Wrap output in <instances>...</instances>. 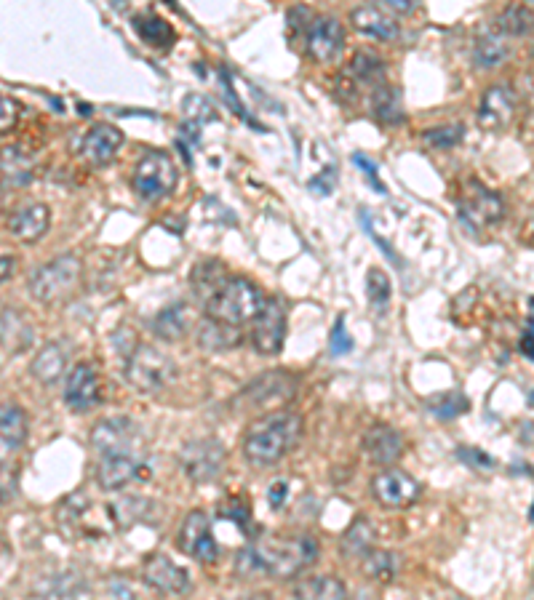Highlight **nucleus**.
<instances>
[{
    "mask_svg": "<svg viewBox=\"0 0 534 600\" xmlns=\"http://www.w3.org/2000/svg\"><path fill=\"white\" fill-rule=\"evenodd\" d=\"M318 558V542L308 534H267L251 539L235 555L238 576H273V579H292L310 568Z\"/></svg>",
    "mask_w": 534,
    "mask_h": 600,
    "instance_id": "nucleus-1",
    "label": "nucleus"
},
{
    "mask_svg": "<svg viewBox=\"0 0 534 600\" xmlns=\"http://www.w3.org/2000/svg\"><path fill=\"white\" fill-rule=\"evenodd\" d=\"M302 438V416L294 411L267 414L254 422L243 435V456L251 464L267 467L281 462Z\"/></svg>",
    "mask_w": 534,
    "mask_h": 600,
    "instance_id": "nucleus-2",
    "label": "nucleus"
},
{
    "mask_svg": "<svg viewBox=\"0 0 534 600\" xmlns=\"http://www.w3.org/2000/svg\"><path fill=\"white\" fill-rule=\"evenodd\" d=\"M259 307H262V296L257 286L246 278H225L203 302L206 318L235 328L243 326L246 320H254Z\"/></svg>",
    "mask_w": 534,
    "mask_h": 600,
    "instance_id": "nucleus-3",
    "label": "nucleus"
},
{
    "mask_svg": "<svg viewBox=\"0 0 534 600\" xmlns=\"http://www.w3.org/2000/svg\"><path fill=\"white\" fill-rule=\"evenodd\" d=\"M126 379L142 395H155L177 379V363L153 344H137L126 358Z\"/></svg>",
    "mask_w": 534,
    "mask_h": 600,
    "instance_id": "nucleus-4",
    "label": "nucleus"
},
{
    "mask_svg": "<svg viewBox=\"0 0 534 600\" xmlns=\"http://www.w3.org/2000/svg\"><path fill=\"white\" fill-rule=\"evenodd\" d=\"M83 262L75 254H62L51 259L30 275V294L43 304L65 302L81 286Z\"/></svg>",
    "mask_w": 534,
    "mask_h": 600,
    "instance_id": "nucleus-5",
    "label": "nucleus"
},
{
    "mask_svg": "<svg viewBox=\"0 0 534 600\" xmlns=\"http://www.w3.org/2000/svg\"><path fill=\"white\" fill-rule=\"evenodd\" d=\"M179 182V168L171 160L169 152H145L134 166L131 187L142 200H163L169 198Z\"/></svg>",
    "mask_w": 534,
    "mask_h": 600,
    "instance_id": "nucleus-6",
    "label": "nucleus"
},
{
    "mask_svg": "<svg viewBox=\"0 0 534 600\" xmlns=\"http://www.w3.org/2000/svg\"><path fill=\"white\" fill-rule=\"evenodd\" d=\"M145 435L129 416H105L91 430V448L102 456H134L142 454Z\"/></svg>",
    "mask_w": 534,
    "mask_h": 600,
    "instance_id": "nucleus-7",
    "label": "nucleus"
},
{
    "mask_svg": "<svg viewBox=\"0 0 534 600\" xmlns=\"http://www.w3.org/2000/svg\"><path fill=\"white\" fill-rule=\"evenodd\" d=\"M227 451L217 438H195L182 446L179 464L193 483H211L225 470Z\"/></svg>",
    "mask_w": 534,
    "mask_h": 600,
    "instance_id": "nucleus-8",
    "label": "nucleus"
},
{
    "mask_svg": "<svg viewBox=\"0 0 534 600\" xmlns=\"http://www.w3.org/2000/svg\"><path fill=\"white\" fill-rule=\"evenodd\" d=\"M177 547L185 552L187 558L198 560V563H217L219 547L211 531L209 512L193 510L182 520L177 534Z\"/></svg>",
    "mask_w": 534,
    "mask_h": 600,
    "instance_id": "nucleus-9",
    "label": "nucleus"
},
{
    "mask_svg": "<svg viewBox=\"0 0 534 600\" xmlns=\"http://www.w3.org/2000/svg\"><path fill=\"white\" fill-rule=\"evenodd\" d=\"M286 339V307L281 299H262V307L254 315L251 342L259 355H278Z\"/></svg>",
    "mask_w": 534,
    "mask_h": 600,
    "instance_id": "nucleus-10",
    "label": "nucleus"
},
{
    "mask_svg": "<svg viewBox=\"0 0 534 600\" xmlns=\"http://www.w3.org/2000/svg\"><path fill=\"white\" fill-rule=\"evenodd\" d=\"M372 494L374 499L385 507H393V510H401V507H412L422 494V486L417 480L404 470H382L374 475L372 480Z\"/></svg>",
    "mask_w": 534,
    "mask_h": 600,
    "instance_id": "nucleus-11",
    "label": "nucleus"
},
{
    "mask_svg": "<svg viewBox=\"0 0 534 600\" xmlns=\"http://www.w3.org/2000/svg\"><path fill=\"white\" fill-rule=\"evenodd\" d=\"M142 582L147 587H153L155 592H163V595H187L193 590V579L187 574V568L177 566L169 555L163 552H155L145 560L142 566Z\"/></svg>",
    "mask_w": 534,
    "mask_h": 600,
    "instance_id": "nucleus-12",
    "label": "nucleus"
},
{
    "mask_svg": "<svg viewBox=\"0 0 534 600\" xmlns=\"http://www.w3.org/2000/svg\"><path fill=\"white\" fill-rule=\"evenodd\" d=\"M150 478V464L145 454L134 456H102L97 467L99 486L105 491H121V488Z\"/></svg>",
    "mask_w": 534,
    "mask_h": 600,
    "instance_id": "nucleus-13",
    "label": "nucleus"
},
{
    "mask_svg": "<svg viewBox=\"0 0 534 600\" xmlns=\"http://www.w3.org/2000/svg\"><path fill=\"white\" fill-rule=\"evenodd\" d=\"M516 115V94L508 83H494L484 91L478 104V126L484 131H502Z\"/></svg>",
    "mask_w": 534,
    "mask_h": 600,
    "instance_id": "nucleus-14",
    "label": "nucleus"
},
{
    "mask_svg": "<svg viewBox=\"0 0 534 600\" xmlns=\"http://www.w3.org/2000/svg\"><path fill=\"white\" fill-rule=\"evenodd\" d=\"M99 395H102V379H99V371L91 363H75L73 371L67 374L65 382V403L70 406V411H89L99 403Z\"/></svg>",
    "mask_w": 534,
    "mask_h": 600,
    "instance_id": "nucleus-15",
    "label": "nucleus"
},
{
    "mask_svg": "<svg viewBox=\"0 0 534 600\" xmlns=\"http://www.w3.org/2000/svg\"><path fill=\"white\" fill-rule=\"evenodd\" d=\"M460 211L465 222L486 227V224L500 222L505 216V203H502L500 192L489 190V187L478 182H468V190L462 192Z\"/></svg>",
    "mask_w": 534,
    "mask_h": 600,
    "instance_id": "nucleus-16",
    "label": "nucleus"
},
{
    "mask_svg": "<svg viewBox=\"0 0 534 600\" xmlns=\"http://www.w3.org/2000/svg\"><path fill=\"white\" fill-rule=\"evenodd\" d=\"M345 46V30H342L340 19L329 14L316 16L308 27V54L321 64L334 62L342 54Z\"/></svg>",
    "mask_w": 534,
    "mask_h": 600,
    "instance_id": "nucleus-17",
    "label": "nucleus"
},
{
    "mask_svg": "<svg viewBox=\"0 0 534 600\" xmlns=\"http://www.w3.org/2000/svg\"><path fill=\"white\" fill-rule=\"evenodd\" d=\"M404 435L388 424H374L364 435V454L374 464H396L404 456Z\"/></svg>",
    "mask_w": 534,
    "mask_h": 600,
    "instance_id": "nucleus-18",
    "label": "nucleus"
},
{
    "mask_svg": "<svg viewBox=\"0 0 534 600\" xmlns=\"http://www.w3.org/2000/svg\"><path fill=\"white\" fill-rule=\"evenodd\" d=\"M27 414L17 403H0V464H9L11 456L25 446Z\"/></svg>",
    "mask_w": 534,
    "mask_h": 600,
    "instance_id": "nucleus-19",
    "label": "nucleus"
},
{
    "mask_svg": "<svg viewBox=\"0 0 534 600\" xmlns=\"http://www.w3.org/2000/svg\"><path fill=\"white\" fill-rule=\"evenodd\" d=\"M123 144V134L110 123H97V126H91L83 136L81 144V155L89 160L91 166H107L110 160L118 155Z\"/></svg>",
    "mask_w": 534,
    "mask_h": 600,
    "instance_id": "nucleus-20",
    "label": "nucleus"
},
{
    "mask_svg": "<svg viewBox=\"0 0 534 600\" xmlns=\"http://www.w3.org/2000/svg\"><path fill=\"white\" fill-rule=\"evenodd\" d=\"M35 328L25 312L17 307L0 310V347L9 355H22L33 347Z\"/></svg>",
    "mask_w": 534,
    "mask_h": 600,
    "instance_id": "nucleus-21",
    "label": "nucleus"
},
{
    "mask_svg": "<svg viewBox=\"0 0 534 600\" xmlns=\"http://www.w3.org/2000/svg\"><path fill=\"white\" fill-rule=\"evenodd\" d=\"M294 384H297L294 376L278 374V371H273V374L259 376L257 382H251L249 390H246V395H249V400L257 408L281 406V403H286V400L294 398V392H297Z\"/></svg>",
    "mask_w": 534,
    "mask_h": 600,
    "instance_id": "nucleus-22",
    "label": "nucleus"
},
{
    "mask_svg": "<svg viewBox=\"0 0 534 600\" xmlns=\"http://www.w3.org/2000/svg\"><path fill=\"white\" fill-rule=\"evenodd\" d=\"M51 224V211L43 203H27V206L17 208L9 216V230L17 235L22 243H35L49 232Z\"/></svg>",
    "mask_w": 534,
    "mask_h": 600,
    "instance_id": "nucleus-23",
    "label": "nucleus"
},
{
    "mask_svg": "<svg viewBox=\"0 0 534 600\" xmlns=\"http://www.w3.org/2000/svg\"><path fill=\"white\" fill-rule=\"evenodd\" d=\"M350 22H353V27L358 32H364L369 38L390 40L398 35L396 16H390L382 6H358L350 14Z\"/></svg>",
    "mask_w": 534,
    "mask_h": 600,
    "instance_id": "nucleus-24",
    "label": "nucleus"
},
{
    "mask_svg": "<svg viewBox=\"0 0 534 600\" xmlns=\"http://www.w3.org/2000/svg\"><path fill=\"white\" fill-rule=\"evenodd\" d=\"M67 368V350L62 342H49L43 344L41 352L35 355L33 360V376L38 379L41 384H54L62 379V374H65Z\"/></svg>",
    "mask_w": 534,
    "mask_h": 600,
    "instance_id": "nucleus-25",
    "label": "nucleus"
},
{
    "mask_svg": "<svg viewBox=\"0 0 534 600\" xmlns=\"http://www.w3.org/2000/svg\"><path fill=\"white\" fill-rule=\"evenodd\" d=\"M294 600H348V587L337 576H310L294 587Z\"/></svg>",
    "mask_w": 534,
    "mask_h": 600,
    "instance_id": "nucleus-26",
    "label": "nucleus"
},
{
    "mask_svg": "<svg viewBox=\"0 0 534 600\" xmlns=\"http://www.w3.org/2000/svg\"><path fill=\"white\" fill-rule=\"evenodd\" d=\"M134 30L142 40H145L150 48H158V51H169L171 43H174V30H171V24L166 19H161L153 11H145V14H139L134 19Z\"/></svg>",
    "mask_w": 534,
    "mask_h": 600,
    "instance_id": "nucleus-27",
    "label": "nucleus"
},
{
    "mask_svg": "<svg viewBox=\"0 0 534 600\" xmlns=\"http://www.w3.org/2000/svg\"><path fill=\"white\" fill-rule=\"evenodd\" d=\"M187 323H190L187 307L182 302H177L163 307V310L155 315L153 331L161 336L163 342H177V339H182V336L187 334Z\"/></svg>",
    "mask_w": 534,
    "mask_h": 600,
    "instance_id": "nucleus-28",
    "label": "nucleus"
},
{
    "mask_svg": "<svg viewBox=\"0 0 534 600\" xmlns=\"http://www.w3.org/2000/svg\"><path fill=\"white\" fill-rule=\"evenodd\" d=\"M198 342H201V347L214 352L233 350L241 344V334L235 326H225V323L206 318V323H201V331H198Z\"/></svg>",
    "mask_w": 534,
    "mask_h": 600,
    "instance_id": "nucleus-29",
    "label": "nucleus"
},
{
    "mask_svg": "<svg viewBox=\"0 0 534 600\" xmlns=\"http://www.w3.org/2000/svg\"><path fill=\"white\" fill-rule=\"evenodd\" d=\"M361 558H364V574L369 576V579H377V582L396 579L398 568H401L398 555L390 550H366Z\"/></svg>",
    "mask_w": 534,
    "mask_h": 600,
    "instance_id": "nucleus-30",
    "label": "nucleus"
},
{
    "mask_svg": "<svg viewBox=\"0 0 534 600\" xmlns=\"http://www.w3.org/2000/svg\"><path fill=\"white\" fill-rule=\"evenodd\" d=\"M508 56L510 48L500 35H484V38L476 40V48H473V59H476L478 67H484V70L500 67Z\"/></svg>",
    "mask_w": 534,
    "mask_h": 600,
    "instance_id": "nucleus-31",
    "label": "nucleus"
},
{
    "mask_svg": "<svg viewBox=\"0 0 534 600\" xmlns=\"http://www.w3.org/2000/svg\"><path fill=\"white\" fill-rule=\"evenodd\" d=\"M372 107L374 115L382 120V123H401L404 120V112H401V96L393 86H377L372 96Z\"/></svg>",
    "mask_w": 534,
    "mask_h": 600,
    "instance_id": "nucleus-32",
    "label": "nucleus"
},
{
    "mask_svg": "<svg viewBox=\"0 0 534 600\" xmlns=\"http://www.w3.org/2000/svg\"><path fill=\"white\" fill-rule=\"evenodd\" d=\"M374 542V526L366 518H358L353 526L348 528V534L342 536V555L353 558V555H364L366 550H372Z\"/></svg>",
    "mask_w": 534,
    "mask_h": 600,
    "instance_id": "nucleus-33",
    "label": "nucleus"
},
{
    "mask_svg": "<svg viewBox=\"0 0 534 600\" xmlns=\"http://www.w3.org/2000/svg\"><path fill=\"white\" fill-rule=\"evenodd\" d=\"M350 75L361 83H374V86H382V78H385V67H382V59L374 54H358L353 56V62L348 64Z\"/></svg>",
    "mask_w": 534,
    "mask_h": 600,
    "instance_id": "nucleus-34",
    "label": "nucleus"
},
{
    "mask_svg": "<svg viewBox=\"0 0 534 600\" xmlns=\"http://www.w3.org/2000/svg\"><path fill=\"white\" fill-rule=\"evenodd\" d=\"M462 139H465V126H462V123L428 128V131L422 134V142L428 144V147H433V150H449V147H457Z\"/></svg>",
    "mask_w": 534,
    "mask_h": 600,
    "instance_id": "nucleus-35",
    "label": "nucleus"
},
{
    "mask_svg": "<svg viewBox=\"0 0 534 600\" xmlns=\"http://www.w3.org/2000/svg\"><path fill=\"white\" fill-rule=\"evenodd\" d=\"M366 294H369V302L377 310H385L390 302V294H393V286H390V278L380 267H372L369 275H366Z\"/></svg>",
    "mask_w": 534,
    "mask_h": 600,
    "instance_id": "nucleus-36",
    "label": "nucleus"
},
{
    "mask_svg": "<svg viewBox=\"0 0 534 600\" xmlns=\"http://www.w3.org/2000/svg\"><path fill=\"white\" fill-rule=\"evenodd\" d=\"M468 408L470 403L462 392H446V395L430 400V414L438 416V419H454V416L465 414Z\"/></svg>",
    "mask_w": 534,
    "mask_h": 600,
    "instance_id": "nucleus-37",
    "label": "nucleus"
},
{
    "mask_svg": "<svg viewBox=\"0 0 534 600\" xmlns=\"http://www.w3.org/2000/svg\"><path fill=\"white\" fill-rule=\"evenodd\" d=\"M497 27H500L505 35H526L529 27H532V11L526 6L505 8L500 19H497Z\"/></svg>",
    "mask_w": 534,
    "mask_h": 600,
    "instance_id": "nucleus-38",
    "label": "nucleus"
},
{
    "mask_svg": "<svg viewBox=\"0 0 534 600\" xmlns=\"http://www.w3.org/2000/svg\"><path fill=\"white\" fill-rule=\"evenodd\" d=\"M353 350V336L348 334V328H345V318H337L332 328V336H329V352L332 355H345V352Z\"/></svg>",
    "mask_w": 534,
    "mask_h": 600,
    "instance_id": "nucleus-39",
    "label": "nucleus"
},
{
    "mask_svg": "<svg viewBox=\"0 0 534 600\" xmlns=\"http://www.w3.org/2000/svg\"><path fill=\"white\" fill-rule=\"evenodd\" d=\"M19 107L11 96L0 94V134H9L11 128L17 126Z\"/></svg>",
    "mask_w": 534,
    "mask_h": 600,
    "instance_id": "nucleus-40",
    "label": "nucleus"
},
{
    "mask_svg": "<svg viewBox=\"0 0 534 600\" xmlns=\"http://www.w3.org/2000/svg\"><path fill=\"white\" fill-rule=\"evenodd\" d=\"M353 163H356V166L361 168V171H364L366 179H369V182H372L374 187H377V190L385 192V184L380 182V174H377V163H374V160H369V158H366V155L356 152V155H353Z\"/></svg>",
    "mask_w": 534,
    "mask_h": 600,
    "instance_id": "nucleus-41",
    "label": "nucleus"
},
{
    "mask_svg": "<svg viewBox=\"0 0 534 600\" xmlns=\"http://www.w3.org/2000/svg\"><path fill=\"white\" fill-rule=\"evenodd\" d=\"M308 187L313 192H318L321 198H324V195H329V192H332V187H334V168H324V171H321L316 179H310Z\"/></svg>",
    "mask_w": 534,
    "mask_h": 600,
    "instance_id": "nucleus-42",
    "label": "nucleus"
},
{
    "mask_svg": "<svg viewBox=\"0 0 534 600\" xmlns=\"http://www.w3.org/2000/svg\"><path fill=\"white\" fill-rule=\"evenodd\" d=\"M222 518L238 520L241 526H246V520H249V507H246L243 502H238V499H235V502L222 504Z\"/></svg>",
    "mask_w": 534,
    "mask_h": 600,
    "instance_id": "nucleus-43",
    "label": "nucleus"
},
{
    "mask_svg": "<svg viewBox=\"0 0 534 600\" xmlns=\"http://www.w3.org/2000/svg\"><path fill=\"white\" fill-rule=\"evenodd\" d=\"M14 488H17L14 475H11V470L6 464H0V504L9 502L11 496H14Z\"/></svg>",
    "mask_w": 534,
    "mask_h": 600,
    "instance_id": "nucleus-44",
    "label": "nucleus"
},
{
    "mask_svg": "<svg viewBox=\"0 0 534 600\" xmlns=\"http://www.w3.org/2000/svg\"><path fill=\"white\" fill-rule=\"evenodd\" d=\"M286 491H289V483L286 480H278V483H273V488H270V494H267V499H270V504L273 507H281L286 499Z\"/></svg>",
    "mask_w": 534,
    "mask_h": 600,
    "instance_id": "nucleus-45",
    "label": "nucleus"
},
{
    "mask_svg": "<svg viewBox=\"0 0 534 600\" xmlns=\"http://www.w3.org/2000/svg\"><path fill=\"white\" fill-rule=\"evenodd\" d=\"M382 8L385 11H398V14H409V11H414V3L412 0H385Z\"/></svg>",
    "mask_w": 534,
    "mask_h": 600,
    "instance_id": "nucleus-46",
    "label": "nucleus"
},
{
    "mask_svg": "<svg viewBox=\"0 0 534 600\" xmlns=\"http://www.w3.org/2000/svg\"><path fill=\"white\" fill-rule=\"evenodd\" d=\"M521 352L526 360H532V320H526L524 336H521Z\"/></svg>",
    "mask_w": 534,
    "mask_h": 600,
    "instance_id": "nucleus-47",
    "label": "nucleus"
},
{
    "mask_svg": "<svg viewBox=\"0 0 534 600\" xmlns=\"http://www.w3.org/2000/svg\"><path fill=\"white\" fill-rule=\"evenodd\" d=\"M11 270H14V259H11V256H6V254H0V283L9 278Z\"/></svg>",
    "mask_w": 534,
    "mask_h": 600,
    "instance_id": "nucleus-48",
    "label": "nucleus"
}]
</instances>
